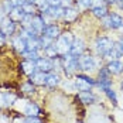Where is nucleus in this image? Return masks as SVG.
Here are the masks:
<instances>
[{
	"label": "nucleus",
	"mask_w": 123,
	"mask_h": 123,
	"mask_svg": "<svg viewBox=\"0 0 123 123\" xmlns=\"http://www.w3.org/2000/svg\"><path fill=\"white\" fill-rule=\"evenodd\" d=\"M72 43H74L72 36H71L69 33H67V34L60 36V37H58V41H57L54 45H55V48H57V51H58V54L65 55L67 52L71 51V45H72Z\"/></svg>",
	"instance_id": "obj_1"
},
{
	"label": "nucleus",
	"mask_w": 123,
	"mask_h": 123,
	"mask_svg": "<svg viewBox=\"0 0 123 123\" xmlns=\"http://www.w3.org/2000/svg\"><path fill=\"white\" fill-rule=\"evenodd\" d=\"M78 65H79V68L84 69V71H92V69L96 67V61H95V58L91 57V55H81V57L78 58Z\"/></svg>",
	"instance_id": "obj_2"
},
{
	"label": "nucleus",
	"mask_w": 123,
	"mask_h": 123,
	"mask_svg": "<svg viewBox=\"0 0 123 123\" xmlns=\"http://www.w3.org/2000/svg\"><path fill=\"white\" fill-rule=\"evenodd\" d=\"M103 25L111 27V28H119L123 25V18L117 14H112V16H105L103 17Z\"/></svg>",
	"instance_id": "obj_3"
},
{
	"label": "nucleus",
	"mask_w": 123,
	"mask_h": 123,
	"mask_svg": "<svg viewBox=\"0 0 123 123\" xmlns=\"http://www.w3.org/2000/svg\"><path fill=\"white\" fill-rule=\"evenodd\" d=\"M112 48H113V43H112L111 38H106V37L98 38V41H96V51H98V52L106 54V52Z\"/></svg>",
	"instance_id": "obj_4"
},
{
	"label": "nucleus",
	"mask_w": 123,
	"mask_h": 123,
	"mask_svg": "<svg viewBox=\"0 0 123 123\" xmlns=\"http://www.w3.org/2000/svg\"><path fill=\"white\" fill-rule=\"evenodd\" d=\"M95 82L92 81V79H89V78H86V76H78L76 78V81H75V86L79 89V91H89V88L93 85Z\"/></svg>",
	"instance_id": "obj_5"
},
{
	"label": "nucleus",
	"mask_w": 123,
	"mask_h": 123,
	"mask_svg": "<svg viewBox=\"0 0 123 123\" xmlns=\"http://www.w3.org/2000/svg\"><path fill=\"white\" fill-rule=\"evenodd\" d=\"M84 43L81 41V40H74V43H72V45H71V55H74V57H76V55H81L82 52H84Z\"/></svg>",
	"instance_id": "obj_6"
},
{
	"label": "nucleus",
	"mask_w": 123,
	"mask_h": 123,
	"mask_svg": "<svg viewBox=\"0 0 123 123\" xmlns=\"http://www.w3.org/2000/svg\"><path fill=\"white\" fill-rule=\"evenodd\" d=\"M31 28L36 31V33H43L44 30H45V23H44V20L41 18V17H36V18H33V21H31Z\"/></svg>",
	"instance_id": "obj_7"
},
{
	"label": "nucleus",
	"mask_w": 123,
	"mask_h": 123,
	"mask_svg": "<svg viewBox=\"0 0 123 123\" xmlns=\"http://www.w3.org/2000/svg\"><path fill=\"white\" fill-rule=\"evenodd\" d=\"M36 65H37L38 69L43 71V72H48V71L52 69V64L48 60H45V58H38L37 61H36Z\"/></svg>",
	"instance_id": "obj_8"
},
{
	"label": "nucleus",
	"mask_w": 123,
	"mask_h": 123,
	"mask_svg": "<svg viewBox=\"0 0 123 123\" xmlns=\"http://www.w3.org/2000/svg\"><path fill=\"white\" fill-rule=\"evenodd\" d=\"M108 69H109L111 74H120V72L123 71V62L117 61V60H113V61L109 62Z\"/></svg>",
	"instance_id": "obj_9"
},
{
	"label": "nucleus",
	"mask_w": 123,
	"mask_h": 123,
	"mask_svg": "<svg viewBox=\"0 0 123 123\" xmlns=\"http://www.w3.org/2000/svg\"><path fill=\"white\" fill-rule=\"evenodd\" d=\"M14 31V23H13L12 18H4L1 21V33L6 36V34H12Z\"/></svg>",
	"instance_id": "obj_10"
},
{
	"label": "nucleus",
	"mask_w": 123,
	"mask_h": 123,
	"mask_svg": "<svg viewBox=\"0 0 123 123\" xmlns=\"http://www.w3.org/2000/svg\"><path fill=\"white\" fill-rule=\"evenodd\" d=\"M44 13H47L51 18H60V17L64 16L65 9H62L61 6H57V7H49L48 10H47V12H44Z\"/></svg>",
	"instance_id": "obj_11"
},
{
	"label": "nucleus",
	"mask_w": 123,
	"mask_h": 123,
	"mask_svg": "<svg viewBox=\"0 0 123 123\" xmlns=\"http://www.w3.org/2000/svg\"><path fill=\"white\" fill-rule=\"evenodd\" d=\"M24 16H25V13L23 12L21 7H16V9H13L10 12V18L13 21H21L24 18Z\"/></svg>",
	"instance_id": "obj_12"
},
{
	"label": "nucleus",
	"mask_w": 123,
	"mask_h": 123,
	"mask_svg": "<svg viewBox=\"0 0 123 123\" xmlns=\"http://www.w3.org/2000/svg\"><path fill=\"white\" fill-rule=\"evenodd\" d=\"M44 36H47V37H49V38L60 37V28L55 27V25H48V27H45V30H44Z\"/></svg>",
	"instance_id": "obj_13"
},
{
	"label": "nucleus",
	"mask_w": 123,
	"mask_h": 123,
	"mask_svg": "<svg viewBox=\"0 0 123 123\" xmlns=\"http://www.w3.org/2000/svg\"><path fill=\"white\" fill-rule=\"evenodd\" d=\"M24 113L27 115V116H37L38 113H40V109H38V106L36 105V103L28 102L27 106H25V109H24Z\"/></svg>",
	"instance_id": "obj_14"
},
{
	"label": "nucleus",
	"mask_w": 123,
	"mask_h": 123,
	"mask_svg": "<svg viewBox=\"0 0 123 123\" xmlns=\"http://www.w3.org/2000/svg\"><path fill=\"white\" fill-rule=\"evenodd\" d=\"M45 76H47V75H44V72H43V71L31 74L33 84H36V85H43V84H45Z\"/></svg>",
	"instance_id": "obj_15"
},
{
	"label": "nucleus",
	"mask_w": 123,
	"mask_h": 123,
	"mask_svg": "<svg viewBox=\"0 0 123 123\" xmlns=\"http://www.w3.org/2000/svg\"><path fill=\"white\" fill-rule=\"evenodd\" d=\"M14 47L18 49L20 52H23L24 54L25 51H27V40L23 37H18L14 40Z\"/></svg>",
	"instance_id": "obj_16"
},
{
	"label": "nucleus",
	"mask_w": 123,
	"mask_h": 123,
	"mask_svg": "<svg viewBox=\"0 0 123 123\" xmlns=\"http://www.w3.org/2000/svg\"><path fill=\"white\" fill-rule=\"evenodd\" d=\"M60 84V76L55 74H48L45 76V85L51 86V88H54V86H57Z\"/></svg>",
	"instance_id": "obj_17"
},
{
	"label": "nucleus",
	"mask_w": 123,
	"mask_h": 123,
	"mask_svg": "<svg viewBox=\"0 0 123 123\" xmlns=\"http://www.w3.org/2000/svg\"><path fill=\"white\" fill-rule=\"evenodd\" d=\"M79 99H81L84 103H93V102L96 100V98H95L89 91H84V92H81V93H79Z\"/></svg>",
	"instance_id": "obj_18"
},
{
	"label": "nucleus",
	"mask_w": 123,
	"mask_h": 123,
	"mask_svg": "<svg viewBox=\"0 0 123 123\" xmlns=\"http://www.w3.org/2000/svg\"><path fill=\"white\" fill-rule=\"evenodd\" d=\"M21 67H23V69H24V72L25 74H28V75H31V74H34L36 72V64L33 61H25L21 64Z\"/></svg>",
	"instance_id": "obj_19"
},
{
	"label": "nucleus",
	"mask_w": 123,
	"mask_h": 123,
	"mask_svg": "<svg viewBox=\"0 0 123 123\" xmlns=\"http://www.w3.org/2000/svg\"><path fill=\"white\" fill-rule=\"evenodd\" d=\"M76 16H78V12H76L75 9H67L65 13H64V18H65L67 21H72V20H75Z\"/></svg>",
	"instance_id": "obj_20"
},
{
	"label": "nucleus",
	"mask_w": 123,
	"mask_h": 123,
	"mask_svg": "<svg viewBox=\"0 0 123 123\" xmlns=\"http://www.w3.org/2000/svg\"><path fill=\"white\" fill-rule=\"evenodd\" d=\"M92 12H93V14L96 16V17H105L106 16V9H105V6L103 7H93L92 9Z\"/></svg>",
	"instance_id": "obj_21"
},
{
	"label": "nucleus",
	"mask_w": 123,
	"mask_h": 123,
	"mask_svg": "<svg viewBox=\"0 0 123 123\" xmlns=\"http://www.w3.org/2000/svg\"><path fill=\"white\" fill-rule=\"evenodd\" d=\"M103 55H105V57H106L108 60H111V61H113V60H116L117 57H120V55H119V54L116 52V49H115V48L109 49V51H108L106 54H103Z\"/></svg>",
	"instance_id": "obj_22"
},
{
	"label": "nucleus",
	"mask_w": 123,
	"mask_h": 123,
	"mask_svg": "<svg viewBox=\"0 0 123 123\" xmlns=\"http://www.w3.org/2000/svg\"><path fill=\"white\" fill-rule=\"evenodd\" d=\"M27 103H28L27 100L21 99V100H16V102H14V106H16V109H17V111H23V112H24Z\"/></svg>",
	"instance_id": "obj_23"
},
{
	"label": "nucleus",
	"mask_w": 123,
	"mask_h": 123,
	"mask_svg": "<svg viewBox=\"0 0 123 123\" xmlns=\"http://www.w3.org/2000/svg\"><path fill=\"white\" fill-rule=\"evenodd\" d=\"M21 9H23V12H24L25 14H33V13H34V6H33L30 1H28V3H25Z\"/></svg>",
	"instance_id": "obj_24"
},
{
	"label": "nucleus",
	"mask_w": 123,
	"mask_h": 123,
	"mask_svg": "<svg viewBox=\"0 0 123 123\" xmlns=\"http://www.w3.org/2000/svg\"><path fill=\"white\" fill-rule=\"evenodd\" d=\"M45 52H47L48 57H57V55H58V51L55 48V45H51L48 48H45Z\"/></svg>",
	"instance_id": "obj_25"
},
{
	"label": "nucleus",
	"mask_w": 123,
	"mask_h": 123,
	"mask_svg": "<svg viewBox=\"0 0 123 123\" xmlns=\"http://www.w3.org/2000/svg\"><path fill=\"white\" fill-rule=\"evenodd\" d=\"M105 92H106V95L109 96V99H112V102H116V100H117V99H116V93L113 92V89H112L111 86H109V88H106V89H105Z\"/></svg>",
	"instance_id": "obj_26"
},
{
	"label": "nucleus",
	"mask_w": 123,
	"mask_h": 123,
	"mask_svg": "<svg viewBox=\"0 0 123 123\" xmlns=\"http://www.w3.org/2000/svg\"><path fill=\"white\" fill-rule=\"evenodd\" d=\"M13 7H23L25 3H28V0H10Z\"/></svg>",
	"instance_id": "obj_27"
},
{
	"label": "nucleus",
	"mask_w": 123,
	"mask_h": 123,
	"mask_svg": "<svg viewBox=\"0 0 123 123\" xmlns=\"http://www.w3.org/2000/svg\"><path fill=\"white\" fill-rule=\"evenodd\" d=\"M78 4H79V7L85 9V7H89L92 4V0H78Z\"/></svg>",
	"instance_id": "obj_28"
},
{
	"label": "nucleus",
	"mask_w": 123,
	"mask_h": 123,
	"mask_svg": "<svg viewBox=\"0 0 123 123\" xmlns=\"http://www.w3.org/2000/svg\"><path fill=\"white\" fill-rule=\"evenodd\" d=\"M113 48L116 49V52H117L119 55H123V45H122V43H116V44H113Z\"/></svg>",
	"instance_id": "obj_29"
},
{
	"label": "nucleus",
	"mask_w": 123,
	"mask_h": 123,
	"mask_svg": "<svg viewBox=\"0 0 123 123\" xmlns=\"http://www.w3.org/2000/svg\"><path fill=\"white\" fill-rule=\"evenodd\" d=\"M4 99H6V105H10V103H14L13 100H16L14 95H10V93H4Z\"/></svg>",
	"instance_id": "obj_30"
},
{
	"label": "nucleus",
	"mask_w": 123,
	"mask_h": 123,
	"mask_svg": "<svg viewBox=\"0 0 123 123\" xmlns=\"http://www.w3.org/2000/svg\"><path fill=\"white\" fill-rule=\"evenodd\" d=\"M92 7H103L105 6V0H92Z\"/></svg>",
	"instance_id": "obj_31"
},
{
	"label": "nucleus",
	"mask_w": 123,
	"mask_h": 123,
	"mask_svg": "<svg viewBox=\"0 0 123 123\" xmlns=\"http://www.w3.org/2000/svg\"><path fill=\"white\" fill-rule=\"evenodd\" d=\"M24 123H41L40 119H37V116H28L24 120Z\"/></svg>",
	"instance_id": "obj_32"
},
{
	"label": "nucleus",
	"mask_w": 123,
	"mask_h": 123,
	"mask_svg": "<svg viewBox=\"0 0 123 123\" xmlns=\"http://www.w3.org/2000/svg\"><path fill=\"white\" fill-rule=\"evenodd\" d=\"M49 7H57V6H61V0H48Z\"/></svg>",
	"instance_id": "obj_33"
},
{
	"label": "nucleus",
	"mask_w": 123,
	"mask_h": 123,
	"mask_svg": "<svg viewBox=\"0 0 123 123\" xmlns=\"http://www.w3.org/2000/svg\"><path fill=\"white\" fill-rule=\"evenodd\" d=\"M4 10H6V13H10L13 10V4L12 1H6L4 3Z\"/></svg>",
	"instance_id": "obj_34"
},
{
	"label": "nucleus",
	"mask_w": 123,
	"mask_h": 123,
	"mask_svg": "<svg viewBox=\"0 0 123 123\" xmlns=\"http://www.w3.org/2000/svg\"><path fill=\"white\" fill-rule=\"evenodd\" d=\"M23 91H24V92H33L34 88H33L31 84H25V85H23Z\"/></svg>",
	"instance_id": "obj_35"
},
{
	"label": "nucleus",
	"mask_w": 123,
	"mask_h": 123,
	"mask_svg": "<svg viewBox=\"0 0 123 123\" xmlns=\"http://www.w3.org/2000/svg\"><path fill=\"white\" fill-rule=\"evenodd\" d=\"M0 106H6V99H4V95L0 93Z\"/></svg>",
	"instance_id": "obj_36"
},
{
	"label": "nucleus",
	"mask_w": 123,
	"mask_h": 123,
	"mask_svg": "<svg viewBox=\"0 0 123 123\" xmlns=\"http://www.w3.org/2000/svg\"><path fill=\"white\" fill-rule=\"evenodd\" d=\"M3 43H4V34H3V33L0 31V45H1Z\"/></svg>",
	"instance_id": "obj_37"
},
{
	"label": "nucleus",
	"mask_w": 123,
	"mask_h": 123,
	"mask_svg": "<svg viewBox=\"0 0 123 123\" xmlns=\"http://www.w3.org/2000/svg\"><path fill=\"white\" fill-rule=\"evenodd\" d=\"M0 123H9V122H7V119H6V117L0 116Z\"/></svg>",
	"instance_id": "obj_38"
},
{
	"label": "nucleus",
	"mask_w": 123,
	"mask_h": 123,
	"mask_svg": "<svg viewBox=\"0 0 123 123\" xmlns=\"http://www.w3.org/2000/svg\"><path fill=\"white\" fill-rule=\"evenodd\" d=\"M14 123H24L23 120H20V119H17V120H14Z\"/></svg>",
	"instance_id": "obj_39"
},
{
	"label": "nucleus",
	"mask_w": 123,
	"mask_h": 123,
	"mask_svg": "<svg viewBox=\"0 0 123 123\" xmlns=\"http://www.w3.org/2000/svg\"><path fill=\"white\" fill-rule=\"evenodd\" d=\"M0 21H3V18H1V13H0Z\"/></svg>",
	"instance_id": "obj_40"
},
{
	"label": "nucleus",
	"mask_w": 123,
	"mask_h": 123,
	"mask_svg": "<svg viewBox=\"0 0 123 123\" xmlns=\"http://www.w3.org/2000/svg\"><path fill=\"white\" fill-rule=\"evenodd\" d=\"M108 1H112V3H115V1H116V0H108Z\"/></svg>",
	"instance_id": "obj_41"
},
{
	"label": "nucleus",
	"mask_w": 123,
	"mask_h": 123,
	"mask_svg": "<svg viewBox=\"0 0 123 123\" xmlns=\"http://www.w3.org/2000/svg\"><path fill=\"white\" fill-rule=\"evenodd\" d=\"M122 91H123V82H122Z\"/></svg>",
	"instance_id": "obj_42"
},
{
	"label": "nucleus",
	"mask_w": 123,
	"mask_h": 123,
	"mask_svg": "<svg viewBox=\"0 0 123 123\" xmlns=\"http://www.w3.org/2000/svg\"><path fill=\"white\" fill-rule=\"evenodd\" d=\"M120 43H122V45H123V40H122V41H120Z\"/></svg>",
	"instance_id": "obj_43"
},
{
	"label": "nucleus",
	"mask_w": 123,
	"mask_h": 123,
	"mask_svg": "<svg viewBox=\"0 0 123 123\" xmlns=\"http://www.w3.org/2000/svg\"><path fill=\"white\" fill-rule=\"evenodd\" d=\"M122 1H123V0H122Z\"/></svg>",
	"instance_id": "obj_44"
}]
</instances>
